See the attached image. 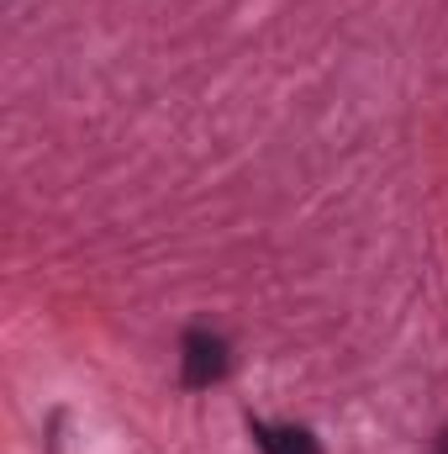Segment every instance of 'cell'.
I'll list each match as a JSON object with an SVG mask.
<instances>
[{"label": "cell", "mask_w": 448, "mask_h": 454, "mask_svg": "<svg viewBox=\"0 0 448 454\" xmlns=\"http://www.w3.org/2000/svg\"><path fill=\"white\" fill-rule=\"evenodd\" d=\"M433 454H448V434H438V444H433Z\"/></svg>", "instance_id": "3957f363"}, {"label": "cell", "mask_w": 448, "mask_h": 454, "mask_svg": "<svg viewBox=\"0 0 448 454\" xmlns=\"http://www.w3.org/2000/svg\"><path fill=\"white\" fill-rule=\"evenodd\" d=\"M180 375L190 391H206L227 375V343L212 333V328H190L180 339Z\"/></svg>", "instance_id": "6da1fadb"}, {"label": "cell", "mask_w": 448, "mask_h": 454, "mask_svg": "<svg viewBox=\"0 0 448 454\" xmlns=\"http://www.w3.org/2000/svg\"><path fill=\"white\" fill-rule=\"evenodd\" d=\"M248 428H253V444L264 454H317V439H312L306 428H290V423L274 428V423H259V418H253Z\"/></svg>", "instance_id": "7a4b0ae2"}]
</instances>
